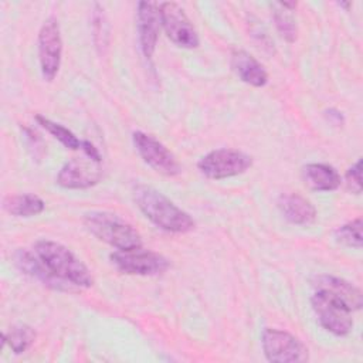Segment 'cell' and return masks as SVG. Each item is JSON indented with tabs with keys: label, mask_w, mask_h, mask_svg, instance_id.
Segmentation results:
<instances>
[{
	"label": "cell",
	"mask_w": 363,
	"mask_h": 363,
	"mask_svg": "<svg viewBox=\"0 0 363 363\" xmlns=\"http://www.w3.org/2000/svg\"><path fill=\"white\" fill-rule=\"evenodd\" d=\"M84 224L92 235L116 250H133L143 244L136 228L116 214L91 211L84 216Z\"/></svg>",
	"instance_id": "3957f363"
},
{
	"label": "cell",
	"mask_w": 363,
	"mask_h": 363,
	"mask_svg": "<svg viewBox=\"0 0 363 363\" xmlns=\"http://www.w3.org/2000/svg\"><path fill=\"white\" fill-rule=\"evenodd\" d=\"M3 208L16 217H33L44 211L45 203L37 194L21 193L4 197Z\"/></svg>",
	"instance_id": "ac0fdd59"
},
{
	"label": "cell",
	"mask_w": 363,
	"mask_h": 363,
	"mask_svg": "<svg viewBox=\"0 0 363 363\" xmlns=\"http://www.w3.org/2000/svg\"><path fill=\"white\" fill-rule=\"evenodd\" d=\"M159 4L150 1H139L136 10V28L139 45L146 58H152L160 31Z\"/></svg>",
	"instance_id": "4fadbf2b"
},
{
	"label": "cell",
	"mask_w": 363,
	"mask_h": 363,
	"mask_svg": "<svg viewBox=\"0 0 363 363\" xmlns=\"http://www.w3.org/2000/svg\"><path fill=\"white\" fill-rule=\"evenodd\" d=\"M34 251L45 262V265L60 278L77 288H89L94 278L88 267L65 245L52 240H38Z\"/></svg>",
	"instance_id": "7a4b0ae2"
},
{
	"label": "cell",
	"mask_w": 363,
	"mask_h": 363,
	"mask_svg": "<svg viewBox=\"0 0 363 363\" xmlns=\"http://www.w3.org/2000/svg\"><path fill=\"white\" fill-rule=\"evenodd\" d=\"M275 9L274 10V21L277 26V30L279 31V34L282 35V38L288 43H295L296 37H298V28H296V23L294 20V17L291 16V13L285 9H282L278 3L274 4Z\"/></svg>",
	"instance_id": "7402d4cb"
},
{
	"label": "cell",
	"mask_w": 363,
	"mask_h": 363,
	"mask_svg": "<svg viewBox=\"0 0 363 363\" xmlns=\"http://www.w3.org/2000/svg\"><path fill=\"white\" fill-rule=\"evenodd\" d=\"M81 149L84 150V153L86 155V157L92 159V160H95V162H101V160H102L99 150H98L91 142L82 140V142H81Z\"/></svg>",
	"instance_id": "cb8c5ba5"
},
{
	"label": "cell",
	"mask_w": 363,
	"mask_h": 363,
	"mask_svg": "<svg viewBox=\"0 0 363 363\" xmlns=\"http://www.w3.org/2000/svg\"><path fill=\"white\" fill-rule=\"evenodd\" d=\"M231 67L237 77L251 85L261 88L268 82V72L264 65L244 50H234L231 54Z\"/></svg>",
	"instance_id": "2e32d148"
},
{
	"label": "cell",
	"mask_w": 363,
	"mask_h": 363,
	"mask_svg": "<svg viewBox=\"0 0 363 363\" xmlns=\"http://www.w3.org/2000/svg\"><path fill=\"white\" fill-rule=\"evenodd\" d=\"M362 218L357 217L349 223H345L339 225L335 230V238L343 245L353 247V248H362L363 237H362Z\"/></svg>",
	"instance_id": "44dd1931"
},
{
	"label": "cell",
	"mask_w": 363,
	"mask_h": 363,
	"mask_svg": "<svg viewBox=\"0 0 363 363\" xmlns=\"http://www.w3.org/2000/svg\"><path fill=\"white\" fill-rule=\"evenodd\" d=\"M252 166V157L237 149H216L204 155L197 167L203 176L221 180L245 173Z\"/></svg>",
	"instance_id": "5b68a950"
},
{
	"label": "cell",
	"mask_w": 363,
	"mask_h": 363,
	"mask_svg": "<svg viewBox=\"0 0 363 363\" xmlns=\"http://www.w3.org/2000/svg\"><path fill=\"white\" fill-rule=\"evenodd\" d=\"M35 330L31 326L16 325L10 328L9 332L3 333L1 345L4 346L7 343L16 354H21L31 347V345L35 342Z\"/></svg>",
	"instance_id": "d6986e66"
},
{
	"label": "cell",
	"mask_w": 363,
	"mask_h": 363,
	"mask_svg": "<svg viewBox=\"0 0 363 363\" xmlns=\"http://www.w3.org/2000/svg\"><path fill=\"white\" fill-rule=\"evenodd\" d=\"M346 189L354 194L362 193V160L357 159L354 164H352L345 174Z\"/></svg>",
	"instance_id": "603a6c76"
},
{
	"label": "cell",
	"mask_w": 363,
	"mask_h": 363,
	"mask_svg": "<svg viewBox=\"0 0 363 363\" xmlns=\"http://www.w3.org/2000/svg\"><path fill=\"white\" fill-rule=\"evenodd\" d=\"M278 208L286 221L296 225H309L316 220L315 206L298 193H286L278 197Z\"/></svg>",
	"instance_id": "9a60e30c"
},
{
	"label": "cell",
	"mask_w": 363,
	"mask_h": 363,
	"mask_svg": "<svg viewBox=\"0 0 363 363\" xmlns=\"http://www.w3.org/2000/svg\"><path fill=\"white\" fill-rule=\"evenodd\" d=\"M312 286L315 291L325 292L329 296L335 298L336 301L347 306L352 312L359 311L363 305L362 291L343 278L328 274L316 275L312 281Z\"/></svg>",
	"instance_id": "5bb4252c"
},
{
	"label": "cell",
	"mask_w": 363,
	"mask_h": 363,
	"mask_svg": "<svg viewBox=\"0 0 363 363\" xmlns=\"http://www.w3.org/2000/svg\"><path fill=\"white\" fill-rule=\"evenodd\" d=\"M302 182L313 191H333L340 183L337 170L326 163H308L301 170Z\"/></svg>",
	"instance_id": "e0dca14e"
},
{
	"label": "cell",
	"mask_w": 363,
	"mask_h": 363,
	"mask_svg": "<svg viewBox=\"0 0 363 363\" xmlns=\"http://www.w3.org/2000/svg\"><path fill=\"white\" fill-rule=\"evenodd\" d=\"M160 23L167 38L177 47L193 50L200 44L199 34L184 13V10L174 1H164L159 4Z\"/></svg>",
	"instance_id": "9c48e42d"
},
{
	"label": "cell",
	"mask_w": 363,
	"mask_h": 363,
	"mask_svg": "<svg viewBox=\"0 0 363 363\" xmlns=\"http://www.w3.org/2000/svg\"><path fill=\"white\" fill-rule=\"evenodd\" d=\"M115 268L128 275H157L169 268V261L162 254L143 250L142 247L133 250H116L109 255Z\"/></svg>",
	"instance_id": "8992f818"
},
{
	"label": "cell",
	"mask_w": 363,
	"mask_h": 363,
	"mask_svg": "<svg viewBox=\"0 0 363 363\" xmlns=\"http://www.w3.org/2000/svg\"><path fill=\"white\" fill-rule=\"evenodd\" d=\"M132 142L142 160L157 173L173 177L182 172L176 156L155 136L136 130L132 133Z\"/></svg>",
	"instance_id": "30bf717a"
},
{
	"label": "cell",
	"mask_w": 363,
	"mask_h": 363,
	"mask_svg": "<svg viewBox=\"0 0 363 363\" xmlns=\"http://www.w3.org/2000/svg\"><path fill=\"white\" fill-rule=\"evenodd\" d=\"M337 4L342 6V7H345V9H349V7H350V3H342V1H340V3H337Z\"/></svg>",
	"instance_id": "d4e9b609"
},
{
	"label": "cell",
	"mask_w": 363,
	"mask_h": 363,
	"mask_svg": "<svg viewBox=\"0 0 363 363\" xmlns=\"http://www.w3.org/2000/svg\"><path fill=\"white\" fill-rule=\"evenodd\" d=\"M133 200L143 216L163 231L184 234L194 228L196 223L189 213L177 207L159 190L140 184L135 187Z\"/></svg>",
	"instance_id": "6da1fadb"
},
{
	"label": "cell",
	"mask_w": 363,
	"mask_h": 363,
	"mask_svg": "<svg viewBox=\"0 0 363 363\" xmlns=\"http://www.w3.org/2000/svg\"><path fill=\"white\" fill-rule=\"evenodd\" d=\"M311 306L320 326L335 336H346L353 328L352 311L325 292L315 291Z\"/></svg>",
	"instance_id": "ba28073f"
},
{
	"label": "cell",
	"mask_w": 363,
	"mask_h": 363,
	"mask_svg": "<svg viewBox=\"0 0 363 363\" xmlns=\"http://www.w3.org/2000/svg\"><path fill=\"white\" fill-rule=\"evenodd\" d=\"M62 60V38L58 20L48 17L38 31V61L44 81L55 79Z\"/></svg>",
	"instance_id": "52a82bcc"
},
{
	"label": "cell",
	"mask_w": 363,
	"mask_h": 363,
	"mask_svg": "<svg viewBox=\"0 0 363 363\" xmlns=\"http://www.w3.org/2000/svg\"><path fill=\"white\" fill-rule=\"evenodd\" d=\"M13 259H14L16 267L21 272H24L26 275L37 279L38 282H41L47 288H51V289H55V291H68V292H72V291L78 289L72 284H69L65 279L55 275L45 265V262L37 255L35 251L33 252V251H28L26 248H18L13 254Z\"/></svg>",
	"instance_id": "8fae6325"
},
{
	"label": "cell",
	"mask_w": 363,
	"mask_h": 363,
	"mask_svg": "<svg viewBox=\"0 0 363 363\" xmlns=\"http://www.w3.org/2000/svg\"><path fill=\"white\" fill-rule=\"evenodd\" d=\"M261 345L268 362L272 363H303L309 360V350L296 336L286 330L265 328Z\"/></svg>",
	"instance_id": "277c9868"
},
{
	"label": "cell",
	"mask_w": 363,
	"mask_h": 363,
	"mask_svg": "<svg viewBox=\"0 0 363 363\" xmlns=\"http://www.w3.org/2000/svg\"><path fill=\"white\" fill-rule=\"evenodd\" d=\"M35 121L38 122V125L43 129H45L51 136H54L57 140H60L67 149H71V150L81 149V142L82 140H79L69 129H67L61 123L52 122L51 119H48L45 116H41V115H37Z\"/></svg>",
	"instance_id": "ffe728a7"
},
{
	"label": "cell",
	"mask_w": 363,
	"mask_h": 363,
	"mask_svg": "<svg viewBox=\"0 0 363 363\" xmlns=\"http://www.w3.org/2000/svg\"><path fill=\"white\" fill-rule=\"evenodd\" d=\"M102 179V167L101 162H95L88 157L84 159H72L67 162L58 172L55 182L62 189H88L99 183Z\"/></svg>",
	"instance_id": "7c38bea8"
}]
</instances>
